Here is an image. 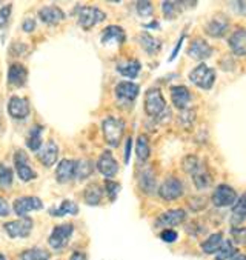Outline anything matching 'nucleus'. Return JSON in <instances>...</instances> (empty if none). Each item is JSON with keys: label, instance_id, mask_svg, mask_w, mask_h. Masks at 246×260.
Here are the masks:
<instances>
[{"label": "nucleus", "instance_id": "obj_1", "mask_svg": "<svg viewBox=\"0 0 246 260\" xmlns=\"http://www.w3.org/2000/svg\"><path fill=\"white\" fill-rule=\"evenodd\" d=\"M102 129L105 140L110 146L116 148L120 145V140L125 134V122L117 117H107L102 122Z\"/></svg>", "mask_w": 246, "mask_h": 260}, {"label": "nucleus", "instance_id": "obj_2", "mask_svg": "<svg viewBox=\"0 0 246 260\" xmlns=\"http://www.w3.org/2000/svg\"><path fill=\"white\" fill-rule=\"evenodd\" d=\"M166 110V102L159 88H150L145 94V113L150 117H157Z\"/></svg>", "mask_w": 246, "mask_h": 260}, {"label": "nucleus", "instance_id": "obj_3", "mask_svg": "<svg viewBox=\"0 0 246 260\" xmlns=\"http://www.w3.org/2000/svg\"><path fill=\"white\" fill-rule=\"evenodd\" d=\"M189 80L195 86H199L202 89H211L216 82V71L209 68L206 63L197 65L191 73H189Z\"/></svg>", "mask_w": 246, "mask_h": 260}, {"label": "nucleus", "instance_id": "obj_4", "mask_svg": "<svg viewBox=\"0 0 246 260\" xmlns=\"http://www.w3.org/2000/svg\"><path fill=\"white\" fill-rule=\"evenodd\" d=\"M105 19H107V14L95 7H80L79 8L77 23L85 31H89L91 28H94L95 25L103 22Z\"/></svg>", "mask_w": 246, "mask_h": 260}, {"label": "nucleus", "instance_id": "obj_5", "mask_svg": "<svg viewBox=\"0 0 246 260\" xmlns=\"http://www.w3.org/2000/svg\"><path fill=\"white\" fill-rule=\"evenodd\" d=\"M73 233H74V225H73V223H62V225H57V226L53 230V233L49 234V239H48L49 246H51L53 249H56V251L63 249V248L68 245V242H69Z\"/></svg>", "mask_w": 246, "mask_h": 260}, {"label": "nucleus", "instance_id": "obj_6", "mask_svg": "<svg viewBox=\"0 0 246 260\" xmlns=\"http://www.w3.org/2000/svg\"><path fill=\"white\" fill-rule=\"evenodd\" d=\"M34 226L32 219L29 217H20L17 220H11L8 223L4 225L5 233L11 237V239H25L31 234Z\"/></svg>", "mask_w": 246, "mask_h": 260}, {"label": "nucleus", "instance_id": "obj_7", "mask_svg": "<svg viewBox=\"0 0 246 260\" xmlns=\"http://www.w3.org/2000/svg\"><path fill=\"white\" fill-rule=\"evenodd\" d=\"M237 199H238L237 191L232 186H229V185H219L214 189V192H213L211 202L217 208H226V206H232L237 202Z\"/></svg>", "mask_w": 246, "mask_h": 260}, {"label": "nucleus", "instance_id": "obj_8", "mask_svg": "<svg viewBox=\"0 0 246 260\" xmlns=\"http://www.w3.org/2000/svg\"><path fill=\"white\" fill-rule=\"evenodd\" d=\"M42 208H43L42 200L39 197H34V196L19 197L13 203V210L19 217H26V214L29 211H37V210H42Z\"/></svg>", "mask_w": 246, "mask_h": 260}, {"label": "nucleus", "instance_id": "obj_9", "mask_svg": "<svg viewBox=\"0 0 246 260\" xmlns=\"http://www.w3.org/2000/svg\"><path fill=\"white\" fill-rule=\"evenodd\" d=\"M159 196L166 200V202H171V200H177L179 197L183 196V183L177 179V177H168L157 189Z\"/></svg>", "mask_w": 246, "mask_h": 260}, {"label": "nucleus", "instance_id": "obj_10", "mask_svg": "<svg viewBox=\"0 0 246 260\" xmlns=\"http://www.w3.org/2000/svg\"><path fill=\"white\" fill-rule=\"evenodd\" d=\"M8 114L16 120H25L31 114V107H29L28 99L20 97V95H13L8 100Z\"/></svg>", "mask_w": 246, "mask_h": 260}, {"label": "nucleus", "instance_id": "obj_11", "mask_svg": "<svg viewBox=\"0 0 246 260\" xmlns=\"http://www.w3.org/2000/svg\"><path fill=\"white\" fill-rule=\"evenodd\" d=\"M14 167H16L17 176L22 182H31L37 177L36 171L29 167L28 155L22 149L16 151V154H14Z\"/></svg>", "mask_w": 246, "mask_h": 260}, {"label": "nucleus", "instance_id": "obj_12", "mask_svg": "<svg viewBox=\"0 0 246 260\" xmlns=\"http://www.w3.org/2000/svg\"><path fill=\"white\" fill-rule=\"evenodd\" d=\"M186 220V211L185 210H169V211H165L163 214H160L156 222H154V226L156 228H171V226H177L180 223H183Z\"/></svg>", "mask_w": 246, "mask_h": 260}, {"label": "nucleus", "instance_id": "obj_13", "mask_svg": "<svg viewBox=\"0 0 246 260\" xmlns=\"http://www.w3.org/2000/svg\"><path fill=\"white\" fill-rule=\"evenodd\" d=\"M114 91L120 103H132L140 92V86L134 82H119Z\"/></svg>", "mask_w": 246, "mask_h": 260}, {"label": "nucleus", "instance_id": "obj_14", "mask_svg": "<svg viewBox=\"0 0 246 260\" xmlns=\"http://www.w3.org/2000/svg\"><path fill=\"white\" fill-rule=\"evenodd\" d=\"M95 167H97L98 173L103 174L107 179H113L119 173V164H117V160L114 159V155L110 151H105L100 157H98Z\"/></svg>", "mask_w": 246, "mask_h": 260}, {"label": "nucleus", "instance_id": "obj_15", "mask_svg": "<svg viewBox=\"0 0 246 260\" xmlns=\"http://www.w3.org/2000/svg\"><path fill=\"white\" fill-rule=\"evenodd\" d=\"M214 53L213 46L205 42L203 39H194L188 48V56L195 59V60H205V59H209Z\"/></svg>", "mask_w": 246, "mask_h": 260}, {"label": "nucleus", "instance_id": "obj_16", "mask_svg": "<svg viewBox=\"0 0 246 260\" xmlns=\"http://www.w3.org/2000/svg\"><path fill=\"white\" fill-rule=\"evenodd\" d=\"M57 157H59V146H57V143L54 140H49L45 146H42L37 151L39 162L46 168L53 167L57 162Z\"/></svg>", "mask_w": 246, "mask_h": 260}, {"label": "nucleus", "instance_id": "obj_17", "mask_svg": "<svg viewBox=\"0 0 246 260\" xmlns=\"http://www.w3.org/2000/svg\"><path fill=\"white\" fill-rule=\"evenodd\" d=\"M76 167H77V160L73 159L60 160L56 170V180L59 183H68L69 180H73L76 177Z\"/></svg>", "mask_w": 246, "mask_h": 260}, {"label": "nucleus", "instance_id": "obj_18", "mask_svg": "<svg viewBox=\"0 0 246 260\" xmlns=\"http://www.w3.org/2000/svg\"><path fill=\"white\" fill-rule=\"evenodd\" d=\"M229 29V20L225 17V16H217L214 17L213 20H209L205 26V32L209 36V37H214V39H220L223 37Z\"/></svg>", "mask_w": 246, "mask_h": 260}, {"label": "nucleus", "instance_id": "obj_19", "mask_svg": "<svg viewBox=\"0 0 246 260\" xmlns=\"http://www.w3.org/2000/svg\"><path fill=\"white\" fill-rule=\"evenodd\" d=\"M171 100H172V105L180 110L185 111L191 102V92L186 86L183 85H177L171 88Z\"/></svg>", "mask_w": 246, "mask_h": 260}, {"label": "nucleus", "instance_id": "obj_20", "mask_svg": "<svg viewBox=\"0 0 246 260\" xmlns=\"http://www.w3.org/2000/svg\"><path fill=\"white\" fill-rule=\"evenodd\" d=\"M39 17L46 25H57L65 19V13L59 7L49 5V7H43L39 10Z\"/></svg>", "mask_w": 246, "mask_h": 260}, {"label": "nucleus", "instance_id": "obj_21", "mask_svg": "<svg viewBox=\"0 0 246 260\" xmlns=\"http://www.w3.org/2000/svg\"><path fill=\"white\" fill-rule=\"evenodd\" d=\"M138 186L145 194H154L157 189V180L153 168H145L138 176Z\"/></svg>", "mask_w": 246, "mask_h": 260}, {"label": "nucleus", "instance_id": "obj_22", "mask_svg": "<svg viewBox=\"0 0 246 260\" xmlns=\"http://www.w3.org/2000/svg\"><path fill=\"white\" fill-rule=\"evenodd\" d=\"M28 80V70L22 63H13L8 70V83L13 86H23Z\"/></svg>", "mask_w": 246, "mask_h": 260}, {"label": "nucleus", "instance_id": "obj_23", "mask_svg": "<svg viewBox=\"0 0 246 260\" xmlns=\"http://www.w3.org/2000/svg\"><path fill=\"white\" fill-rule=\"evenodd\" d=\"M229 48L235 56H246V29H237L229 37Z\"/></svg>", "mask_w": 246, "mask_h": 260}, {"label": "nucleus", "instance_id": "obj_24", "mask_svg": "<svg viewBox=\"0 0 246 260\" xmlns=\"http://www.w3.org/2000/svg\"><path fill=\"white\" fill-rule=\"evenodd\" d=\"M126 40V34H125V29L117 26V25H111L108 28H105V31L102 32V43L103 45H108L111 42L117 43L119 46L123 45Z\"/></svg>", "mask_w": 246, "mask_h": 260}, {"label": "nucleus", "instance_id": "obj_25", "mask_svg": "<svg viewBox=\"0 0 246 260\" xmlns=\"http://www.w3.org/2000/svg\"><path fill=\"white\" fill-rule=\"evenodd\" d=\"M246 219V192L241 194L237 202L232 205V213H231V225L235 228Z\"/></svg>", "mask_w": 246, "mask_h": 260}, {"label": "nucleus", "instance_id": "obj_26", "mask_svg": "<svg viewBox=\"0 0 246 260\" xmlns=\"http://www.w3.org/2000/svg\"><path fill=\"white\" fill-rule=\"evenodd\" d=\"M102 197H103V189L100 188V185H98V183H89L83 191V200L89 206L100 205Z\"/></svg>", "mask_w": 246, "mask_h": 260}, {"label": "nucleus", "instance_id": "obj_27", "mask_svg": "<svg viewBox=\"0 0 246 260\" xmlns=\"http://www.w3.org/2000/svg\"><path fill=\"white\" fill-rule=\"evenodd\" d=\"M117 73L122 74L123 77H128V79H135L142 70V65L138 60L135 59H129V60H123V62H119L117 67H116Z\"/></svg>", "mask_w": 246, "mask_h": 260}, {"label": "nucleus", "instance_id": "obj_28", "mask_svg": "<svg viewBox=\"0 0 246 260\" xmlns=\"http://www.w3.org/2000/svg\"><path fill=\"white\" fill-rule=\"evenodd\" d=\"M138 43H140V46H142L150 56L157 54L159 51L162 49V42L157 40L156 37H153L151 34H148V32H142V34L138 36Z\"/></svg>", "mask_w": 246, "mask_h": 260}, {"label": "nucleus", "instance_id": "obj_29", "mask_svg": "<svg viewBox=\"0 0 246 260\" xmlns=\"http://www.w3.org/2000/svg\"><path fill=\"white\" fill-rule=\"evenodd\" d=\"M49 214H51L53 217H63V216H77L79 214V206H77V203L76 202H73V200H63L62 203H60V206L59 208H51L49 210Z\"/></svg>", "mask_w": 246, "mask_h": 260}, {"label": "nucleus", "instance_id": "obj_30", "mask_svg": "<svg viewBox=\"0 0 246 260\" xmlns=\"http://www.w3.org/2000/svg\"><path fill=\"white\" fill-rule=\"evenodd\" d=\"M135 155H137V160L140 164L146 162L150 159L151 155V146H150V142H148V137L146 136H138L137 142H135Z\"/></svg>", "mask_w": 246, "mask_h": 260}, {"label": "nucleus", "instance_id": "obj_31", "mask_svg": "<svg viewBox=\"0 0 246 260\" xmlns=\"http://www.w3.org/2000/svg\"><path fill=\"white\" fill-rule=\"evenodd\" d=\"M43 126L42 125H34L28 136H26V146L31 151H39L42 148V134H43Z\"/></svg>", "mask_w": 246, "mask_h": 260}, {"label": "nucleus", "instance_id": "obj_32", "mask_svg": "<svg viewBox=\"0 0 246 260\" xmlns=\"http://www.w3.org/2000/svg\"><path fill=\"white\" fill-rule=\"evenodd\" d=\"M223 242H225L223 234H222V233H214V234H211V236L202 243V251H203L205 254H216V252L222 248Z\"/></svg>", "mask_w": 246, "mask_h": 260}, {"label": "nucleus", "instance_id": "obj_33", "mask_svg": "<svg viewBox=\"0 0 246 260\" xmlns=\"http://www.w3.org/2000/svg\"><path fill=\"white\" fill-rule=\"evenodd\" d=\"M51 252L43 248H29L20 254V260H49Z\"/></svg>", "mask_w": 246, "mask_h": 260}, {"label": "nucleus", "instance_id": "obj_34", "mask_svg": "<svg viewBox=\"0 0 246 260\" xmlns=\"http://www.w3.org/2000/svg\"><path fill=\"white\" fill-rule=\"evenodd\" d=\"M192 182L197 186V189H205L213 185V176L206 170H199L195 174H192Z\"/></svg>", "mask_w": 246, "mask_h": 260}, {"label": "nucleus", "instance_id": "obj_35", "mask_svg": "<svg viewBox=\"0 0 246 260\" xmlns=\"http://www.w3.org/2000/svg\"><path fill=\"white\" fill-rule=\"evenodd\" d=\"M182 168L185 173L188 174H195L199 170H202V165H200V159L197 157V155H186V157L182 160Z\"/></svg>", "mask_w": 246, "mask_h": 260}, {"label": "nucleus", "instance_id": "obj_36", "mask_svg": "<svg viewBox=\"0 0 246 260\" xmlns=\"http://www.w3.org/2000/svg\"><path fill=\"white\" fill-rule=\"evenodd\" d=\"M94 171V164L91 160H77V167H76V177L79 180H85L88 179Z\"/></svg>", "mask_w": 246, "mask_h": 260}, {"label": "nucleus", "instance_id": "obj_37", "mask_svg": "<svg viewBox=\"0 0 246 260\" xmlns=\"http://www.w3.org/2000/svg\"><path fill=\"white\" fill-rule=\"evenodd\" d=\"M237 254V249L234 248L231 240H225L222 248L216 252V260H231Z\"/></svg>", "mask_w": 246, "mask_h": 260}, {"label": "nucleus", "instance_id": "obj_38", "mask_svg": "<svg viewBox=\"0 0 246 260\" xmlns=\"http://www.w3.org/2000/svg\"><path fill=\"white\" fill-rule=\"evenodd\" d=\"M13 185V170L0 165V189H8Z\"/></svg>", "mask_w": 246, "mask_h": 260}, {"label": "nucleus", "instance_id": "obj_39", "mask_svg": "<svg viewBox=\"0 0 246 260\" xmlns=\"http://www.w3.org/2000/svg\"><path fill=\"white\" fill-rule=\"evenodd\" d=\"M162 11L166 19H175V16L180 11V2H163Z\"/></svg>", "mask_w": 246, "mask_h": 260}, {"label": "nucleus", "instance_id": "obj_40", "mask_svg": "<svg viewBox=\"0 0 246 260\" xmlns=\"http://www.w3.org/2000/svg\"><path fill=\"white\" fill-rule=\"evenodd\" d=\"M105 192L111 202H116V199L120 192V183H117L111 179H105Z\"/></svg>", "mask_w": 246, "mask_h": 260}, {"label": "nucleus", "instance_id": "obj_41", "mask_svg": "<svg viewBox=\"0 0 246 260\" xmlns=\"http://www.w3.org/2000/svg\"><path fill=\"white\" fill-rule=\"evenodd\" d=\"M231 242H234V243H237V245H240V246H246V226H243V228H238V226H235V228H232L231 230Z\"/></svg>", "mask_w": 246, "mask_h": 260}, {"label": "nucleus", "instance_id": "obj_42", "mask_svg": "<svg viewBox=\"0 0 246 260\" xmlns=\"http://www.w3.org/2000/svg\"><path fill=\"white\" fill-rule=\"evenodd\" d=\"M135 10H137V14L140 17H150L154 11L153 8V4L148 2V0H140V2L135 4Z\"/></svg>", "mask_w": 246, "mask_h": 260}, {"label": "nucleus", "instance_id": "obj_43", "mask_svg": "<svg viewBox=\"0 0 246 260\" xmlns=\"http://www.w3.org/2000/svg\"><path fill=\"white\" fill-rule=\"evenodd\" d=\"M11 10L13 7L8 5V7H4L2 10H0V29H4L8 22H10V16H11Z\"/></svg>", "mask_w": 246, "mask_h": 260}, {"label": "nucleus", "instance_id": "obj_44", "mask_svg": "<svg viewBox=\"0 0 246 260\" xmlns=\"http://www.w3.org/2000/svg\"><path fill=\"white\" fill-rule=\"evenodd\" d=\"M160 239H162L163 242H166V243H174V242L179 239V234H177V231H174L172 228H168V230H163V231L160 233Z\"/></svg>", "mask_w": 246, "mask_h": 260}, {"label": "nucleus", "instance_id": "obj_45", "mask_svg": "<svg viewBox=\"0 0 246 260\" xmlns=\"http://www.w3.org/2000/svg\"><path fill=\"white\" fill-rule=\"evenodd\" d=\"M10 211L11 210H10V205L7 203V200L0 197V217H7L10 214Z\"/></svg>", "mask_w": 246, "mask_h": 260}, {"label": "nucleus", "instance_id": "obj_46", "mask_svg": "<svg viewBox=\"0 0 246 260\" xmlns=\"http://www.w3.org/2000/svg\"><path fill=\"white\" fill-rule=\"evenodd\" d=\"M22 28H23V31H25V32H32V31H34V28H36V22H34L32 19H25V20H23Z\"/></svg>", "mask_w": 246, "mask_h": 260}, {"label": "nucleus", "instance_id": "obj_47", "mask_svg": "<svg viewBox=\"0 0 246 260\" xmlns=\"http://www.w3.org/2000/svg\"><path fill=\"white\" fill-rule=\"evenodd\" d=\"M131 146H132V137H128V139H126V146H125V164H129Z\"/></svg>", "mask_w": 246, "mask_h": 260}, {"label": "nucleus", "instance_id": "obj_48", "mask_svg": "<svg viewBox=\"0 0 246 260\" xmlns=\"http://www.w3.org/2000/svg\"><path fill=\"white\" fill-rule=\"evenodd\" d=\"M183 39H185V36H182V37L179 39V42H177V45H175V48H174V51H172V54H171V57H169V62H171V60H174V59L177 57V54H179V49H180V46H182V42H183Z\"/></svg>", "mask_w": 246, "mask_h": 260}, {"label": "nucleus", "instance_id": "obj_49", "mask_svg": "<svg viewBox=\"0 0 246 260\" xmlns=\"http://www.w3.org/2000/svg\"><path fill=\"white\" fill-rule=\"evenodd\" d=\"M69 260H86V255L80 251H74L69 257Z\"/></svg>", "mask_w": 246, "mask_h": 260}, {"label": "nucleus", "instance_id": "obj_50", "mask_svg": "<svg viewBox=\"0 0 246 260\" xmlns=\"http://www.w3.org/2000/svg\"><path fill=\"white\" fill-rule=\"evenodd\" d=\"M231 260H246V255H241V254H238V252H237Z\"/></svg>", "mask_w": 246, "mask_h": 260}, {"label": "nucleus", "instance_id": "obj_51", "mask_svg": "<svg viewBox=\"0 0 246 260\" xmlns=\"http://www.w3.org/2000/svg\"><path fill=\"white\" fill-rule=\"evenodd\" d=\"M146 28H159V23L157 22H151L150 25H146Z\"/></svg>", "mask_w": 246, "mask_h": 260}, {"label": "nucleus", "instance_id": "obj_52", "mask_svg": "<svg viewBox=\"0 0 246 260\" xmlns=\"http://www.w3.org/2000/svg\"><path fill=\"white\" fill-rule=\"evenodd\" d=\"M0 260H8V258H7V257H5V255L2 254V252H0Z\"/></svg>", "mask_w": 246, "mask_h": 260}]
</instances>
